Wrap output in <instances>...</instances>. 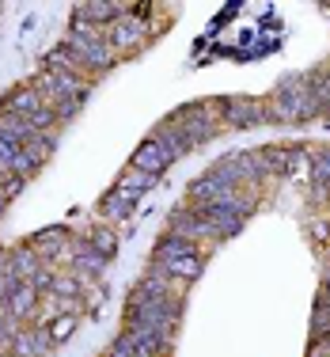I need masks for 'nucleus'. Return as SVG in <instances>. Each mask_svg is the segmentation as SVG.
<instances>
[{"label": "nucleus", "mask_w": 330, "mask_h": 357, "mask_svg": "<svg viewBox=\"0 0 330 357\" xmlns=\"http://www.w3.org/2000/svg\"><path fill=\"white\" fill-rule=\"evenodd\" d=\"M0 110L23 118V122H27L31 130H38V133H54V126H57V114L42 103L35 84H19V88H12L4 99H0Z\"/></svg>", "instance_id": "nucleus-2"}, {"label": "nucleus", "mask_w": 330, "mask_h": 357, "mask_svg": "<svg viewBox=\"0 0 330 357\" xmlns=\"http://www.w3.org/2000/svg\"><path fill=\"white\" fill-rule=\"evenodd\" d=\"M152 266L159 270V274H167L171 282L179 285H190L194 278H201V270H205V262H201V248L190 240H182V236L175 232H164L156 243V251H152Z\"/></svg>", "instance_id": "nucleus-1"}, {"label": "nucleus", "mask_w": 330, "mask_h": 357, "mask_svg": "<svg viewBox=\"0 0 330 357\" xmlns=\"http://www.w3.org/2000/svg\"><path fill=\"white\" fill-rule=\"evenodd\" d=\"M114 186H118V190H125V194H133V198H145V194L152 190V186H156V175H148V172H137V167L129 164Z\"/></svg>", "instance_id": "nucleus-4"}, {"label": "nucleus", "mask_w": 330, "mask_h": 357, "mask_svg": "<svg viewBox=\"0 0 330 357\" xmlns=\"http://www.w3.org/2000/svg\"><path fill=\"white\" fill-rule=\"evenodd\" d=\"M84 236H88V243L103 255V259H110V255L118 251V232H110V228H88Z\"/></svg>", "instance_id": "nucleus-5"}, {"label": "nucleus", "mask_w": 330, "mask_h": 357, "mask_svg": "<svg viewBox=\"0 0 330 357\" xmlns=\"http://www.w3.org/2000/svg\"><path fill=\"white\" fill-rule=\"evenodd\" d=\"M137 202L141 198H133V194H125V190H110L103 202H99V209H103V217L107 220H125V217H133V209H137Z\"/></svg>", "instance_id": "nucleus-3"}]
</instances>
